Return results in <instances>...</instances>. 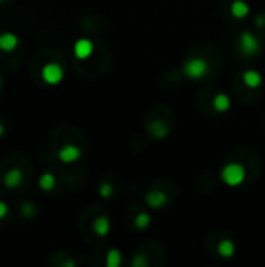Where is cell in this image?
Here are the masks:
<instances>
[{
    "label": "cell",
    "mask_w": 265,
    "mask_h": 267,
    "mask_svg": "<svg viewBox=\"0 0 265 267\" xmlns=\"http://www.w3.org/2000/svg\"><path fill=\"white\" fill-rule=\"evenodd\" d=\"M222 181L230 188H237L247 178V169L240 162H228L223 166L222 172H220Z\"/></svg>",
    "instance_id": "1"
},
{
    "label": "cell",
    "mask_w": 265,
    "mask_h": 267,
    "mask_svg": "<svg viewBox=\"0 0 265 267\" xmlns=\"http://www.w3.org/2000/svg\"><path fill=\"white\" fill-rule=\"evenodd\" d=\"M182 72H184V75L190 80H201L208 75L209 64L203 58H190L184 63Z\"/></svg>",
    "instance_id": "2"
},
{
    "label": "cell",
    "mask_w": 265,
    "mask_h": 267,
    "mask_svg": "<svg viewBox=\"0 0 265 267\" xmlns=\"http://www.w3.org/2000/svg\"><path fill=\"white\" fill-rule=\"evenodd\" d=\"M239 49L247 56H254L261 52V41L251 32H242L239 36Z\"/></svg>",
    "instance_id": "3"
},
{
    "label": "cell",
    "mask_w": 265,
    "mask_h": 267,
    "mask_svg": "<svg viewBox=\"0 0 265 267\" xmlns=\"http://www.w3.org/2000/svg\"><path fill=\"white\" fill-rule=\"evenodd\" d=\"M41 77L47 85L56 86L64 80V71L58 63H47L41 71Z\"/></svg>",
    "instance_id": "4"
},
{
    "label": "cell",
    "mask_w": 265,
    "mask_h": 267,
    "mask_svg": "<svg viewBox=\"0 0 265 267\" xmlns=\"http://www.w3.org/2000/svg\"><path fill=\"white\" fill-rule=\"evenodd\" d=\"M94 53V42L87 38H80L75 44H73V55L77 59H87Z\"/></svg>",
    "instance_id": "5"
},
{
    "label": "cell",
    "mask_w": 265,
    "mask_h": 267,
    "mask_svg": "<svg viewBox=\"0 0 265 267\" xmlns=\"http://www.w3.org/2000/svg\"><path fill=\"white\" fill-rule=\"evenodd\" d=\"M58 158H60V161L64 162V164H72V162H75L82 158V148L73 144H67L58 152Z\"/></svg>",
    "instance_id": "6"
},
{
    "label": "cell",
    "mask_w": 265,
    "mask_h": 267,
    "mask_svg": "<svg viewBox=\"0 0 265 267\" xmlns=\"http://www.w3.org/2000/svg\"><path fill=\"white\" fill-rule=\"evenodd\" d=\"M145 202L150 208H153V210H159V208L166 206L167 196L164 194L163 191H150V192H147Z\"/></svg>",
    "instance_id": "7"
},
{
    "label": "cell",
    "mask_w": 265,
    "mask_h": 267,
    "mask_svg": "<svg viewBox=\"0 0 265 267\" xmlns=\"http://www.w3.org/2000/svg\"><path fill=\"white\" fill-rule=\"evenodd\" d=\"M17 46H19L17 35H14L11 32H6V33L0 35V50H2V52H6V53H10V52L16 50Z\"/></svg>",
    "instance_id": "8"
},
{
    "label": "cell",
    "mask_w": 265,
    "mask_h": 267,
    "mask_svg": "<svg viewBox=\"0 0 265 267\" xmlns=\"http://www.w3.org/2000/svg\"><path fill=\"white\" fill-rule=\"evenodd\" d=\"M22 178H24V175H22V170L14 167L11 170H8V172L5 174L3 177V184L8 189H16L19 184L22 183Z\"/></svg>",
    "instance_id": "9"
},
{
    "label": "cell",
    "mask_w": 265,
    "mask_h": 267,
    "mask_svg": "<svg viewBox=\"0 0 265 267\" xmlns=\"http://www.w3.org/2000/svg\"><path fill=\"white\" fill-rule=\"evenodd\" d=\"M92 230L97 236L105 237V236H108L109 231H111V222H109V219L105 217V216L97 217L92 224Z\"/></svg>",
    "instance_id": "10"
},
{
    "label": "cell",
    "mask_w": 265,
    "mask_h": 267,
    "mask_svg": "<svg viewBox=\"0 0 265 267\" xmlns=\"http://www.w3.org/2000/svg\"><path fill=\"white\" fill-rule=\"evenodd\" d=\"M242 80H244V83L251 89H256L262 85V75L257 71H253V69L245 71L244 75H242Z\"/></svg>",
    "instance_id": "11"
},
{
    "label": "cell",
    "mask_w": 265,
    "mask_h": 267,
    "mask_svg": "<svg viewBox=\"0 0 265 267\" xmlns=\"http://www.w3.org/2000/svg\"><path fill=\"white\" fill-rule=\"evenodd\" d=\"M212 107L217 111V113H226L228 109L231 108V99L230 95H226L223 92H218L214 100H212Z\"/></svg>",
    "instance_id": "12"
},
{
    "label": "cell",
    "mask_w": 265,
    "mask_h": 267,
    "mask_svg": "<svg viewBox=\"0 0 265 267\" xmlns=\"http://www.w3.org/2000/svg\"><path fill=\"white\" fill-rule=\"evenodd\" d=\"M249 5L245 2V0H234L231 5V14L237 19H245L249 14Z\"/></svg>",
    "instance_id": "13"
},
{
    "label": "cell",
    "mask_w": 265,
    "mask_h": 267,
    "mask_svg": "<svg viewBox=\"0 0 265 267\" xmlns=\"http://www.w3.org/2000/svg\"><path fill=\"white\" fill-rule=\"evenodd\" d=\"M217 251L222 258H231L235 253V246H234V242L231 239H223V241L218 242Z\"/></svg>",
    "instance_id": "14"
},
{
    "label": "cell",
    "mask_w": 265,
    "mask_h": 267,
    "mask_svg": "<svg viewBox=\"0 0 265 267\" xmlns=\"http://www.w3.org/2000/svg\"><path fill=\"white\" fill-rule=\"evenodd\" d=\"M55 186H56V178H55L53 174L46 172V174H42V175H41V178H39V188H41L42 191H46V192L53 191Z\"/></svg>",
    "instance_id": "15"
},
{
    "label": "cell",
    "mask_w": 265,
    "mask_h": 267,
    "mask_svg": "<svg viewBox=\"0 0 265 267\" xmlns=\"http://www.w3.org/2000/svg\"><path fill=\"white\" fill-rule=\"evenodd\" d=\"M120 263H122V253H120V250H117V249L108 250V255H106V266H108V267H119Z\"/></svg>",
    "instance_id": "16"
},
{
    "label": "cell",
    "mask_w": 265,
    "mask_h": 267,
    "mask_svg": "<svg viewBox=\"0 0 265 267\" xmlns=\"http://www.w3.org/2000/svg\"><path fill=\"white\" fill-rule=\"evenodd\" d=\"M150 133L151 135L156 138V139H163L168 135V130L164 124H161V122H153L151 124V127H150Z\"/></svg>",
    "instance_id": "17"
},
{
    "label": "cell",
    "mask_w": 265,
    "mask_h": 267,
    "mask_svg": "<svg viewBox=\"0 0 265 267\" xmlns=\"http://www.w3.org/2000/svg\"><path fill=\"white\" fill-rule=\"evenodd\" d=\"M150 222H151V217L149 213H139L134 219V227L139 230H145L150 225Z\"/></svg>",
    "instance_id": "18"
},
{
    "label": "cell",
    "mask_w": 265,
    "mask_h": 267,
    "mask_svg": "<svg viewBox=\"0 0 265 267\" xmlns=\"http://www.w3.org/2000/svg\"><path fill=\"white\" fill-rule=\"evenodd\" d=\"M20 211H22V214H24V217L32 219V217H34V214H36V208H34L33 203H24L20 206Z\"/></svg>",
    "instance_id": "19"
},
{
    "label": "cell",
    "mask_w": 265,
    "mask_h": 267,
    "mask_svg": "<svg viewBox=\"0 0 265 267\" xmlns=\"http://www.w3.org/2000/svg\"><path fill=\"white\" fill-rule=\"evenodd\" d=\"M113 192H114V189H113V186H111L109 183H101L100 186H99V194H100V197H103V198L111 197V196H113Z\"/></svg>",
    "instance_id": "20"
},
{
    "label": "cell",
    "mask_w": 265,
    "mask_h": 267,
    "mask_svg": "<svg viewBox=\"0 0 265 267\" xmlns=\"http://www.w3.org/2000/svg\"><path fill=\"white\" fill-rule=\"evenodd\" d=\"M132 266H134V267H137V266L144 267V266H147V261L144 259V256H142V255H137L134 259H132Z\"/></svg>",
    "instance_id": "21"
},
{
    "label": "cell",
    "mask_w": 265,
    "mask_h": 267,
    "mask_svg": "<svg viewBox=\"0 0 265 267\" xmlns=\"http://www.w3.org/2000/svg\"><path fill=\"white\" fill-rule=\"evenodd\" d=\"M8 205H6L5 202H0V219L6 217V214H8Z\"/></svg>",
    "instance_id": "22"
},
{
    "label": "cell",
    "mask_w": 265,
    "mask_h": 267,
    "mask_svg": "<svg viewBox=\"0 0 265 267\" xmlns=\"http://www.w3.org/2000/svg\"><path fill=\"white\" fill-rule=\"evenodd\" d=\"M5 135V127H3V124H0V136H3Z\"/></svg>",
    "instance_id": "23"
},
{
    "label": "cell",
    "mask_w": 265,
    "mask_h": 267,
    "mask_svg": "<svg viewBox=\"0 0 265 267\" xmlns=\"http://www.w3.org/2000/svg\"><path fill=\"white\" fill-rule=\"evenodd\" d=\"M2 85H3V80H2V77H0V88H2Z\"/></svg>",
    "instance_id": "24"
},
{
    "label": "cell",
    "mask_w": 265,
    "mask_h": 267,
    "mask_svg": "<svg viewBox=\"0 0 265 267\" xmlns=\"http://www.w3.org/2000/svg\"><path fill=\"white\" fill-rule=\"evenodd\" d=\"M0 2H5V0H0Z\"/></svg>",
    "instance_id": "25"
}]
</instances>
